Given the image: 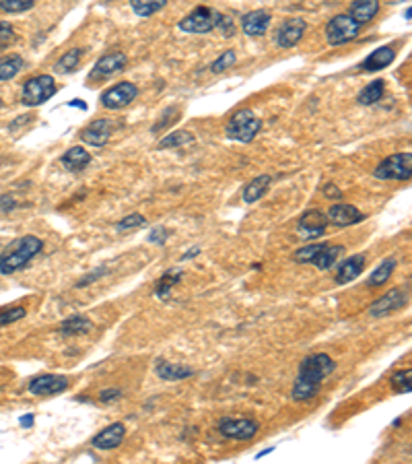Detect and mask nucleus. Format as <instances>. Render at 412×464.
<instances>
[{
    "mask_svg": "<svg viewBox=\"0 0 412 464\" xmlns=\"http://www.w3.org/2000/svg\"><path fill=\"white\" fill-rule=\"evenodd\" d=\"M336 369V363L326 353H313L301 361L299 378L293 386V401H309L318 394L320 384Z\"/></svg>",
    "mask_w": 412,
    "mask_h": 464,
    "instance_id": "obj_1",
    "label": "nucleus"
},
{
    "mask_svg": "<svg viewBox=\"0 0 412 464\" xmlns=\"http://www.w3.org/2000/svg\"><path fill=\"white\" fill-rule=\"evenodd\" d=\"M44 243L35 235H23L8 243V248L0 254V275H13L27 266L31 258H35L42 252Z\"/></svg>",
    "mask_w": 412,
    "mask_h": 464,
    "instance_id": "obj_2",
    "label": "nucleus"
},
{
    "mask_svg": "<svg viewBox=\"0 0 412 464\" xmlns=\"http://www.w3.org/2000/svg\"><path fill=\"white\" fill-rule=\"evenodd\" d=\"M260 128H262V122L252 110H239L229 118V122L225 126V134L239 143H249L256 138Z\"/></svg>",
    "mask_w": 412,
    "mask_h": 464,
    "instance_id": "obj_3",
    "label": "nucleus"
},
{
    "mask_svg": "<svg viewBox=\"0 0 412 464\" xmlns=\"http://www.w3.org/2000/svg\"><path fill=\"white\" fill-rule=\"evenodd\" d=\"M219 17L221 13L208 8V6H198L194 8L188 17H183L179 21V29L183 33H196V35H202V33H208L217 27L219 23Z\"/></svg>",
    "mask_w": 412,
    "mask_h": 464,
    "instance_id": "obj_4",
    "label": "nucleus"
},
{
    "mask_svg": "<svg viewBox=\"0 0 412 464\" xmlns=\"http://www.w3.org/2000/svg\"><path fill=\"white\" fill-rule=\"evenodd\" d=\"M56 93V83L50 74H38L29 79L23 87V104L29 108L46 104Z\"/></svg>",
    "mask_w": 412,
    "mask_h": 464,
    "instance_id": "obj_5",
    "label": "nucleus"
},
{
    "mask_svg": "<svg viewBox=\"0 0 412 464\" xmlns=\"http://www.w3.org/2000/svg\"><path fill=\"white\" fill-rule=\"evenodd\" d=\"M361 23H356L351 15H336L326 25V40L330 46H343L353 42L359 35Z\"/></svg>",
    "mask_w": 412,
    "mask_h": 464,
    "instance_id": "obj_6",
    "label": "nucleus"
},
{
    "mask_svg": "<svg viewBox=\"0 0 412 464\" xmlns=\"http://www.w3.org/2000/svg\"><path fill=\"white\" fill-rule=\"evenodd\" d=\"M375 177L379 179H398V182H406L412 175V155L411 153H396L388 159H384L377 168H375Z\"/></svg>",
    "mask_w": 412,
    "mask_h": 464,
    "instance_id": "obj_7",
    "label": "nucleus"
},
{
    "mask_svg": "<svg viewBox=\"0 0 412 464\" xmlns=\"http://www.w3.org/2000/svg\"><path fill=\"white\" fill-rule=\"evenodd\" d=\"M136 95H138L136 85L124 81V83H118V85L110 87L108 91H104L101 104H104L108 110H122V108L130 106V104L136 99Z\"/></svg>",
    "mask_w": 412,
    "mask_h": 464,
    "instance_id": "obj_8",
    "label": "nucleus"
},
{
    "mask_svg": "<svg viewBox=\"0 0 412 464\" xmlns=\"http://www.w3.org/2000/svg\"><path fill=\"white\" fill-rule=\"evenodd\" d=\"M126 54L124 52H112V54H106L95 62L93 70L89 72V83L91 81H104V79H110L114 74H118L124 70L126 66Z\"/></svg>",
    "mask_w": 412,
    "mask_h": 464,
    "instance_id": "obj_9",
    "label": "nucleus"
},
{
    "mask_svg": "<svg viewBox=\"0 0 412 464\" xmlns=\"http://www.w3.org/2000/svg\"><path fill=\"white\" fill-rule=\"evenodd\" d=\"M260 425L252 419H223L219 423L221 435L229 440H252L258 433Z\"/></svg>",
    "mask_w": 412,
    "mask_h": 464,
    "instance_id": "obj_10",
    "label": "nucleus"
},
{
    "mask_svg": "<svg viewBox=\"0 0 412 464\" xmlns=\"http://www.w3.org/2000/svg\"><path fill=\"white\" fill-rule=\"evenodd\" d=\"M326 225H328V219L322 211H307L303 213V217L299 219L297 223V232L301 237L305 239H315V237H322L326 232Z\"/></svg>",
    "mask_w": 412,
    "mask_h": 464,
    "instance_id": "obj_11",
    "label": "nucleus"
},
{
    "mask_svg": "<svg viewBox=\"0 0 412 464\" xmlns=\"http://www.w3.org/2000/svg\"><path fill=\"white\" fill-rule=\"evenodd\" d=\"M406 305V291L396 287V289H390L386 295H381L371 307H369V314L379 318V316H388L392 314L394 310H400Z\"/></svg>",
    "mask_w": 412,
    "mask_h": 464,
    "instance_id": "obj_12",
    "label": "nucleus"
},
{
    "mask_svg": "<svg viewBox=\"0 0 412 464\" xmlns=\"http://www.w3.org/2000/svg\"><path fill=\"white\" fill-rule=\"evenodd\" d=\"M68 388V380L64 376H54V374H46L40 376L35 380H31L29 384V392L35 397H52V394H60Z\"/></svg>",
    "mask_w": 412,
    "mask_h": 464,
    "instance_id": "obj_13",
    "label": "nucleus"
},
{
    "mask_svg": "<svg viewBox=\"0 0 412 464\" xmlns=\"http://www.w3.org/2000/svg\"><path fill=\"white\" fill-rule=\"evenodd\" d=\"M305 29H307V23L301 17H293V19L285 21L277 31V44L281 48H293L301 42Z\"/></svg>",
    "mask_w": 412,
    "mask_h": 464,
    "instance_id": "obj_14",
    "label": "nucleus"
},
{
    "mask_svg": "<svg viewBox=\"0 0 412 464\" xmlns=\"http://www.w3.org/2000/svg\"><path fill=\"white\" fill-rule=\"evenodd\" d=\"M328 223L336 225V227H349V225H354L359 221L365 219V215L354 209L353 205H345V202H338V205H332L328 215H326Z\"/></svg>",
    "mask_w": 412,
    "mask_h": 464,
    "instance_id": "obj_15",
    "label": "nucleus"
},
{
    "mask_svg": "<svg viewBox=\"0 0 412 464\" xmlns=\"http://www.w3.org/2000/svg\"><path fill=\"white\" fill-rule=\"evenodd\" d=\"M124 438H126V427H124V423H112V425H108L106 429H101V431L93 438L91 446L97 448V450H116L120 444L124 442Z\"/></svg>",
    "mask_w": 412,
    "mask_h": 464,
    "instance_id": "obj_16",
    "label": "nucleus"
},
{
    "mask_svg": "<svg viewBox=\"0 0 412 464\" xmlns=\"http://www.w3.org/2000/svg\"><path fill=\"white\" fill-rule=\"evenodd\" d=\"M110 136H112V124H110L108 120H95V122H91V124L81 132V138H83L87 145H91V147H104V145H108Z\"/></svg>",
    "mask_w": 412,
    "mask_h": 464,
    "instance_id": "obj_17",
    "label": "nucleus"
},
{
    "mask_svg": "<svg viewBox=\"0 0 412 464\" xmlns=\"http://www.w3.org/2000/svg\"><path fill=\"white\" fill-rule=\"evenodd\" d=\"M268 25H270V13L268 10H252V13L243 15V19H241L243 33H247L252 38L264 35Z\"/></svg>",
    "mask_w": 412,
    "mask_h": 464,
    "instance_id": "obj_18",
    "label": "nucleus"
},
{
    "mask_svg": "<svg viewBox=\"0 0 412 464\" xmlns=\"http://www.w3.org/2000/svg\"><path fill=\"white\" fill-rule=\"evenodd\" d=\"M363 269H365V256L363 254H354L351 258H347L345 262H340L338 273H336V281L340 285H347V283L354 281L363 273Z\"/></svg>",
    "mask_w": 412,
    "mask_h": 464,
    "instance_id": "obj_19",
    "label": "nucleus"
},
{
    "mask_svg": "<svg viewBox=\"0 0 412 464\" xmlns=\"http://www.w3.org/2000/svg\"><path fill=\"white\" fill-rule=\"evenodd\" d=\"M155 371L161 380L165 382H177V380H183V378H190L194 376V369L192 367H186L181 363H170V361H163L159 359L157 365H155Z\"/></svg>",
    "mask_w": 412,
    "mask_h": 464,
    "instance_id": "obj_20",
    "label": "nucleus"
},
{
    "mask_svg": "<svg viewBox=\"0 0 412 464\" xmlns=\"http://www.w3.org/2000/svg\"><path fill=\"white\" fill-rule=\"evenodd\" d=\"M394 58H396V52L390 46H381L375 52H371L359 66H361V70H381V68L390 66Z\"/></svg>",
    "mask_w": 412,
    "mask_h": 464,
    "instance_id": "obj_21",
    "label": "nucleus"
},
{
    "mask_svg": "<svg viewBox=\"0 0 412 464\" xmlns=\"http://www.w3.org/2000/svg\"><path fill=\"white\" fill-rule=\"evenodd\" d=\"M91 163V153L83 147H72L62 155V166L68 172H81Z\"/></svg>",
    "mask_w": 412,
    "mask_h": 464,
    "instance_id": "obj_22",
    "label": "nucleus"
},
{
    "mask_svg": "<svg viewBox=\"0 0 412 464\" xmlns=\"http://www.w3.org/2000/svg\"><path fill=\"white\" fill-rule=\"evenodd\" d=\"M345 254V248L343 246H330V243H324V248L318 252V256L313 258V262L311 264H315L320 271H328V269H332L336 262H338V258Z\"/></svg>",
    "mask_w": 412,
    "mask_h": 464,
    "instance_id": "obj_23",
    "label": "nucleus"
},
{
    "mask_svg": "<svg viewBox=\"0 0 412 464\" xmlns=\"http://www.w3.org/2000/svg\"><path fill=\"white\" fill-rule=\"evenodd\" d=\"M379 10V0H354L351 4V17L356 23L371 21Z\"/></svg>",
    "mask_w": 412,
    "mask_h": 464,
    "instance_id": "obj_24",
    "label": "nucleus"
},
{
    "mask_svg": "<svg viewBox=\"0 0 412 464\" xmlns=\"http://www.w3.org/2000/svg\"><path fill=\"white\" fill-rule=\"evenodd\" d=\"M270 182H272V177L270 175H258V177H254L245 188H243V200L245 202H256V200H260L264 194H266V190L270 188Z\"/></svg>",
    "mask_w": 412,
    "mask_h": 464,
    "instance_id": "obj_25",
    "label": "nucleus"
},
{
    "mask_svg": "<svg viewBox=\"0 0 412 464\" xmlns=\"http://www.w3.org/2000/svg\"><path fill=\"white\" fill-rule=\"evenodd\" d=\"M91 330H93V322L83 314H76V316H72V318H68L60 324L62 335H85V333H91Z\"/></svg>",
    "mask_w": 412,
    "mask_h": 464,
    "instance_id": "obj_26",
    "label": "nucleus"
},
{
    "mask_svg": "<svg viewBox=\"0 0 412 464\" xmlns=\"http://www.w3.org/2000/svg\"><path fill=\"white\" fill-rule=\"evenodd\" d=\"M384 91H386V85H384L381 79H377V81H373L371 85H367V87L359 93L356 102H359L361 106H373V104H377V102L384 97Z\"/></svg>",
    "mask_w": 412,
    "mask_h": 464,
    "instance_id": "obj_27",
    "label": "nucleus"
},
{
    "mask_svg": "<svg viewBox=\"0 0 412 464\" xmlns=\"http://www.w3.org/2000/svg\"><path fill=\"white\" fill-rule=\"evenodd\" d=\"M394 269H396V260H394V258H386V260L371 273L367 285H369V287H379V285H384V283L392 277Z\"/></svg>",
    "mask_w": 412,
    "mask_h": 464,
    "instance_id": "obj_28",
    "label": "nucleus"
},
{
    "mask_svg": "<svg viewBox=\"0 0 412 464\" xmlns=\"http://www.w3.org/2000/svg\"><path fill=\"white\" fill-rule=\"evenodd\" d=\"M23 68V58L19 54H8L0 58V81H10L15 79Z\"/></svg>",
    "mask_w": 412,
    "mask_h": 464,
    "instance_id": "obj_29",
    "label": "nucleus"
},
{
    "mask_svg": "<svg viewBox=\"0 0 412 464\" xmlns=\"http://www.w3.org/2000/svg\"><path fill=\"white\" fill-rule=\"evenodd\" d=\"M167 2L170 0H130V6L138 17H151L159 13Z\"/></svg>",
    "mask_w": 412,
    "mask_h": 464,
    "instance_id": "obj_30",
    "label": "nucleus"
},
{
    "mask_svg": "<svg viewBox=\"0 0 412 464\" xmlns=\"http://www.w3.org/2000/svg\"><path fill=\"white\" fill-rule=\"evenodd\" d=\"M181 271L179 269H176V271H167L159 281H157V289H155V295L159 297V299H167L170 297V291H172V287L174 285H177L179 283V279H181Z\"/></svg>",
    "mask_w": 412,
    "mask_h": 464,
    "instance_id": "obj_31",
    "label": "nucleus"
},
{
    "mask_svg": "<svg viewBox=\"0 0 412 464\" xmlns=\"http://www.w3.org/2000/svg\"><path fill=\"white\" fill-rule=\"evenodd\" d=\"M81 56H83V50H79V48L68 50V52L56 62L54 70H56L58 74H68V72L76 70V66H79V62H81Z\"/></svg>",
    "mask_w": 412,
    "mask_h": 464,
    "instance_id": "obj_32",
    "label": "nucleus"
},
{
    "mask_svg": "<svg viewBox=\"0 0 412 464\" xmlns=\"http://www.w3.org/2000/svg\"><path fill=\"white\" fill-rule=\"evenodd\" d=\"M190 143H194V134L192 132H188V130H177V132H172V134H167L161 143H159V149H170V147H183V145H190Z\"/></svg>",
    "mask_w": 412,
    "mask_h": 464,
    "instance_id": "obj_33",
    "label": "nucleus"
},
{
    "mask_svg": "<svg viewBox=\"0 0 412 464\" xmlns=\"http://www.w3.org/2000/svg\"><path fill=\"white\" fill-rule=\"evenodd\" d=\"M411 376L412 371L411 369H400V371H396L392 378H390V382H392V388H394V392H398V394H409L411 392Z\"/></svg>",
    "mask_w": 412,
    "mask_h": 464,
    "instance_id": "obj_34",
    "label": "nucleus"
},
{
    "mask_svg": "<svg viewBox=\"0 0 412 464\" xmlns=\"http://www.w3.org/2000/svg\"><path fill=\"white\" fill-rule=\"evenodd\" d=\"M324 248V243H311V246H305V248H299L293 254L295 262H301V264H311L313 258L318 256V252Z\"/></svg>",
    "mask_w": 412,
    "mask_h": 464,
    "instance_id": "obj_35",
    "label": "nucleus"
},
{
    "mask_svg": "<svg viewBox=\"0 0 412 464\" xmlns=\"http://www.w3.org/2000/svg\"><path fill=\"white\" fill-rule=\"evenodd\" d=\"M35 4V0H0L2 13H23L29 10Z\"/></svg>",
    "mask_w": 412,
    "mask_h": 464,
    "instance_id": "obj_36",
    "label": "nucleus"
},
{
    "mask_svg": "<svg viewBox=\"0 0 412 464\" xmlns=\"http://www.w3.org/2000/svg\"><path fill=\"white\" fill-rule=\"evenodd\" d=\"M236 60H237L236 52H233V50H227V52H223V56H219V58L211 64V70H213L215 74L225 72L227 68H231V66L236 64Z\"/></svg>",
    "mask_w": 412,
    "mask_h": 464,
    "instance_id": "obj_37",
    "label": "nucleus"
},
{
    "mask_svg": "<svg viewBox=\"0 0 412 464\" xmlns=\"http://www.w3.org/2000/svg\"><path fill=\"white\" fill-rule=\"evenodd\" d=\"M27 316V310L25 307H10V310H4L0 312V326H6V324H13L17 320H23Z\"/></svg>",
    "mask_w": 412,
    "mask_h": 464,
    "instance_id": "obj_38",
    "label": "nucleus"
},
{
    "mask_svg": "<svg viewBox=\"0 0 412 464\" xmlns=\"http://www.w3.org/2000/svg\"><path fill=\"white\" fill-rule=\"evenodd\" d=\"M145 223H147V219H145L142 215L132 213V215H128V217H124L122 221H118L116 230H118V232H128V230H132V227H142Z\"/></svg>",
    "mask_w": 412,
    "mask_h": 464,
    "instance_id": "obj_39",
    "label": "nucleus"
},
{
    "mask_svg": "<svg viewBox=\"0 0 412 464\" xmlns=\"http://www.w3.org/2000/svg\"><path fill=\"white\" fill-rule=\"evenodd\" d=\"M15 40V31H13V25L10 23H0V50H4L6 46H10Z\"/></svg>",
    "mask_w": 412,
    "mask_h": 464,
    "instance_id": "obj_40",
    "label": "nucleus"
},
{
    "mask_svg": "<svg viewBox=\"0 0 412 464\" xmlns=\"http://www.w3.org/2000/svg\"><path fill=\"white\" fill-rule=\"evenodd\" d=\"M108 273V266H99L97 271H93L91 275H87V277H83L79 283H76V287H87V285H91V283H95L99 277H104Z\"/></svg>",
    "mask_w": 412,
    "mask_h": 464,
    "instance_id": "obj_41",
    "label": "nucleus"
},
{
    "mask_svg": "<svg viewBox=\"0 0 412 464\" xmlns=\"http://www.w3.org/2000/svg\"><path fill=\"white\" fill-rule=\"evenodd\" d=\"M217 27L227 35V38H231L233 35V21L229 19V17H225V15H221L219 17V23H217Z\"/></svg>",
    "mask_w": 412,
    "mask_h": 464,
    "instance_id": "obj_42",
    "label": "nucleus"
},
{
    "mask_svg": "<svg viewBox=\"0 0 412 464\" xmlns=\"http://www.w3.org/2000/svg\"><path fill=\"white\" fill-rule=\"evenodd\" d=\"M120 397H122V390H118V388H110V390H101L99 392V401L101 403H114V401H118Z\"/></svg>",
    "mask_w": 412,
    "mask_h": 464,
    "instance_id": "obj_43",
    "label": "nucleus"
},
{
    "mask_svg": "<svg viewBox=\"0 0 412 464\" xmlns=\"http://www.w3.org/2000/svg\"><path fill=\"white\" fill-rule=\"evenodd\" d=\"M167 235H170V232L161 227V230H155V232L151 233V235H149V239H151L153 243L157 241L159 246H163V243H165V239H167Z\"/></svg>",
    "mask_w": 412,
    "mask_h": 464,
    "instance_id": "obj_44",
    "label": "nucleus"
},
{
    "mask_svg": "<svg viewBox=\"0 0 412 464\" xmlns=\"http://www.w3.org/2000/svg\"><path fill=\"white\" fill-rule=\"evenodd\" d=\"M324 194H326L328 198H340V196H343V192H340L334 184H326V186H324Z\"/></svg>",
    "mask_w": 412,
    "mask_h": 464,
    "instance_id": "obj_45",
    "label": "nucleus"
},
{
    "mask_svg": "<svg viewBox=\"0 0 412 464\" xmlns=\"http://www.w3.org/2000/svg\"><path fill=\"white\" fill-rule=\"evenodd\" d=\"M174 112V108H170V110H165V114H163V120L159 122V124H155L153 126V132H159V130H163V126H167V122H170V114Z\"/></svg>",
    "mask_w": 412,
    "mask_h": 464,
    "instance_id": "obj_46",
    "label": "nucleus"
},
{
    "mask_svg": "<svg viewBox=\"0 0 412 464\" xmlns=\"http://www.w3.org/2000/svg\"><path fill=\"white\" fill-rule=\"evenodd\" d=\"M21 425H23V427H31V425H33V415L21 417Z\"/></svg>",
    "mask_w": 412,
    "mask_h": 464,
    "instance_id": "obj_47",
    "label": "nucleus"
},
{
    "mask_svg": "<svg viewBox=\"0 0 412 464\" xmlns=\"http://www.w3.org/2000/svg\"><path fill=\"white\" fill-rule=\"evenodd\" d=\"M272 450H274V448H268V450H264V452H260V454H258V456H256V458H262V456H266V454H270V452H272Z\"/></svg>",
    "mask_w": 412,
    "mask_h": 464,
    "instance_id": "obj_48",
    "label": "nucleus"
},
{
    "mask_svg": "<svg viewBox=\"0 0 412 464\" xmlns=\"http://www.w3.org/2000/svg\"><path fill=\"white\" fill-rule=\"evenodd\" d=\"M0 108H2V102H0Z\"/></svg>",
    "mask_w": 412,
    "mask_h": 464,
    "instance_id": "obj_49",
    "label": "nucleus"
}]
</instances>
